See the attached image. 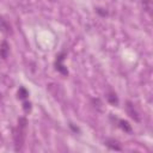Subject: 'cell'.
<instances>
[{
  "mask_svg": "<svg viewBox=\"0 0 153 153\" xmlns=\"http://www.w3.org/2000/svg\"><path fill=\"white\" fill-rule=\"evenodd\" d=\"M108 102L114 104V105H117L118 104V99L116 97V94H108Z\"/></svg>",
  "mask_w": 153,
  "mask_h": 153,
  "instance_id": "obj_10",
  "label": "cell"
},
{
  "mask_svg": "<svg viewBox=\"0 0 153 153\" xmlns=\"http://www.w3.org/2000/svg\"><path fill=\"white\" fill-rule=\"evenodd\" d=\"M0 30H1L2 32H5V33H11V32H12L10 24H7V23H6L4 19H1V18H0Z\"/></svg>",
  "mask_w": 153,
  "mask_h": 153,
  "instance_id": "obj_6",
  "label": "cell"
},
{
  "mask_svg": "<svg viewBox=\"0 0 153 153\" xmlns=\"http://www.w3.org/2000/svg\"><path fill=\"white\" fill-rule=\"evenodd\" d=\"M142 4H143V8H145V11H146L147 13H149V14H151V10H152V1H151V0H143V1H142Z\"/></svg>",
  "mask_w": 153,
  "mask_h": 153,
  "instance_id": "obj_9",
  "label": "cell"
},
{
  "mask_svg": "<svg viewBox=\"0 0 153 153\" xmlns=\"http://www.w3.org/2000/svg\"><path fill=\"white\" fill-rule=\"evenodd\" d=\"M26 131H27V121L25 117H19L18 120V126L14 129V149L20 151L24 146V141L26 137Z\"/></svg>",
  "mask_w": 153,
  "mask_h": 153,
  "instance_id": "obj_1",
  "label": "cell"
},
{
  "mask_svg": "<svg viewBox=\"0 0 153 153\" xmlns=\"http://www.w3.org/2000/svg\"><path fill=\"white\" fill-rule=\"evenodd\" d=\"M27 96H29V92H27L24 87H20L19 91H18V98H19V99H25Z\"/></svg>",
  "mask_w": 153,
  "mask_h": 153,
  "instance_id": "obj_8",
  "label": "cell"
},
{
  "mask_svg": "<svg viewBox=\"0 0 153 153\" xmlns=\"http://www.w3.org/2000/svg\"><path fill=\"white\" fill-rule=\"evenodd\" d=\"M0 96H1V94H0Z\"/></svg>",
  "mask_w": 153,
  "mask_h": 153,
  "instance_id": "obj_12",
  "label": "cell"
},
{
  "mask_svg": "<svg viewBox=\"0 0 153 153\" xmlns=\"http://www.w3.org/2000/svg\"><path fill=\"white\" fill-rule=\"evenodd\" d=\"M63 54L62 55H60L59 57H57V60H56V69L60 72V73H62V74H67L68 72H67V69L65 68V66L62 65V61H63Z\"/></svg>",
  "mask_w": 153,
  "mask_h": 153,
  "instance_id": "obj_3",
  "label": "cell"
},
{
  "mask_svg": "<svg viewBox=\"0 0 153 153\" xmlns=\"http://www.w3.org/2000/svg\"><path fill=\"white\" fill-rule=\"evenodd\" d=\"M105 145H106L109 148H111V149H115V151H122V147H121V146L118 145V142L115 141V140H106Z\"/></svg>",
  "mask_w": 153,
  "mask_h": 153,
  "instance_id": "obj_5",
  "label": "cell"
},
{
  "mask_svg": "<svg viewBox=\"0 0 153 153\" xmlns=\"http://www.w3.org/2000/svg\"><path fill=\"white\" fill-rule=\"evenodd\" d=\"M127 112H128V115L131 117V118H134L135 121H140V117H139V115H137V112L135 111V109H134V105L130 103V102H128L127 103Z\"/></svg>",
  "mask_w": 153,
  "mask_h": 153,
  "instance_id": "obj_2",
  "label": "cell"
},
{
  "mask_svg": "<svg viewBox=\"0 0 153 153\" xmlns=\"http://www.w3.org/2000/svg\"><path fill=\"white\" fill-rule=\"evenodd\" d=\"M8 44H7V42L6 41H4L2 43H1V45H0V56L2 57V59H6L7 57V54H8Z\"/></svg>",
  "mask_w": 153,
  "mask_h": 153,
  "instance_id": "obj_4",
  "label": "cell"
},
{
  "mask_svg": "<svg viewBox=\"0 0 153 153\" xmlns=\"http://www.w3.org/2000/svg\"><path fill=\"white\" fill-rule=\"evenodd\" d=\"M23 109H24V111H30L31 110V104H30V102H25L24 104H23Z\"/></svg>",
  "mask_w": 153,
  "mask_h": 153,
  "instance_id": "obj_11",
  "label": "cell"
},
{
  "mask_svg": "<svg viewBox=\"0 0 153 153\" xmlns=\"http://www.w3.org/2000/svg\"><path fill=\"white\" fill-rule=\"evenodd\" d=\"M118 123H120V127H121L124 131H127V133H130V131H131V127H130V124H129L127 121L120 120V121H118Z\"/></svg>",
  "mask_w": 153,
  "mask_h": 153,
  "instance_id": "obj_7",
  "label": "cell"
}]
</instances>
